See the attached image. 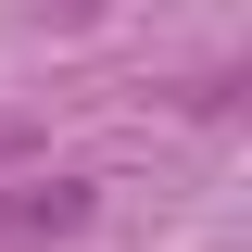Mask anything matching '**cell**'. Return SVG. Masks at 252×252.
<instances>
[{
    "mask_svg": "<svg viewBox=\"0 0 252 252\" xmlns=\"http://www.w3.org/2000/svg\"><path fill=\"white\" fill-rule=\"evenodd\" d=\"M89 215H101L89 177H26V189H0V240H63V227H89Z\"/></svg>",
    "mask_w": 252,
    "mask_h": 252,
    "instance_id": "6da1fadb",
    "label": "cell"
}]
</instances>
